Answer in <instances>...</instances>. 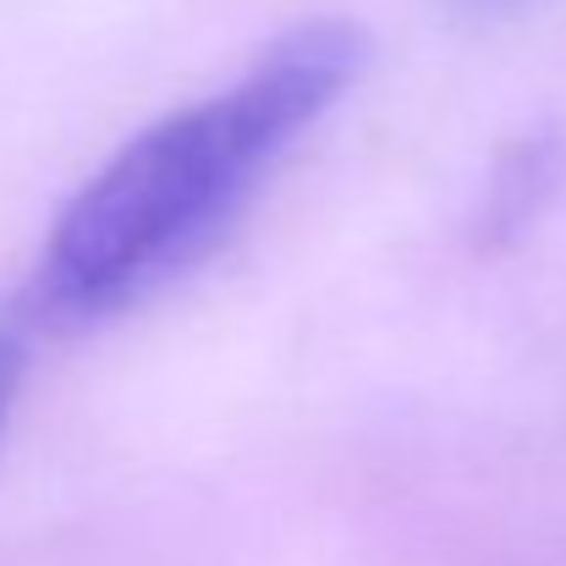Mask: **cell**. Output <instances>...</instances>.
<instances>
[{"mask_svg": "<svg viewBox=\"0 0 566 566\" xmlns=\"http://www.w3.org/2000/svg\"><path fill=\"white\" fill-rule=\"evenodd\" d=\"M369 55L375 44L353 17H303L237 77L133 133L61 203L33 264V319L94 331L188 275L364 83Z\"/></svg>", "mask_w": 566, "mask_h": 566, "instance_id": "6da1fadb", "label": "cell"}, {"mask_svg": "<svg viewBox=\"0 0 566 566\" xmlns=\"http://www.w3.org/2000/svg\"><path fill=\"white\" fill-rule=\"evenodd\" d=\"M566 188V138L562 127H523L501 144V155L484 171V192L473 203V248L479 253H512L523 237L539 231L551 203Z\"/></svg>", "mask_w": 566, "mask_h": 566, "instance_id": "7a4b0ae2", "label": "cell"}, {"mask_svg": "<svg viewBox=\"0 0 566 566\" xmlns=\"http://www.w3.org/2000/svg\"><path fill=\"white\" fill-rule=\"evenodd\" d=\"M22 375H28V347H22V331L11 319H0V434L17 412V390H22Z\"/></svg>", "mask_w": 566, "mask_h": 566, "instance_id": "3957f363", "label": "cell"}, {"mask_svg": "<svg viewBox=\"0 0 566 566\" xmlns=\"http://www.w3.org/2000/svg\"><path fill=\"white\" fill-rule=\"evenodd\" d=\"M457 6H501V0H457Z\"/></svg>", "mask_w": 566, "mask_h": 566, "instance_id": "277c9868", "label": "cell"}]
</instances>
